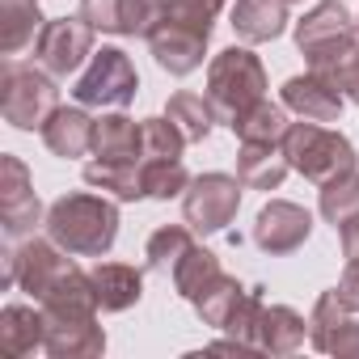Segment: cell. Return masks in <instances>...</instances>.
<instances>
[{"instance_id": "6da1fadb", "label": "cell", "mask_w": 359, "mask_h": 359, "mask_svg": "<svg viewBox=\"0 0 359 359\" xmlns=\"http://www.w3.org/2000/svg\"><path fill=\"white\" fill-rule=\"evenodd\" d=\"M43 224H47V237L55 245H64L68 254L102 258V254H110V245L118 237V199L72 191L47 208Z\"/></svg>"}, {"instance_id": "7a4b0ae2", "label": "cell", "mask_w": 359, "mask_h": 359, "mask_svg": "<svg viewBox=\"0 0 359 359\" xmlns=\"http://www.w3.org/2000/svg\"><path fill=\"white\" fill-rule=\"evenodd\" d=\"M266 97V68L250 47H224L208 64V102L224 127Z\"/></svg>"}, {"instance_id": "3957f363", "label": "cell", "mask_w": 359, "mask_h": 359, "mask_svg": "<svg viewBox=\"0 0 359 359\" xmlns=\"http://www.w3.org/2000/svg\"><path fill=\"white\" fill-rule=\"evenodd\" d=\"M60 110V85L39 64L5 60L0 68V114L18 131H43L47 118Z\"/></svg>"}, {"instance_id": "277c9868", "label": "cell", "mask_w": 359, "mask_h": 359, "mask_svg": "<svg viewBox=\"0 0 359 359\" xmlns=\"http://www.w3.org/2000/svg\"><path fill=\"white\" fill-rule=\"evenodd\" d=\"M283 156H287V165H292L300 177H309V182H317V187L359 165L355 144H351L342 131H334V127H325V123H309V118H300V123L287 127V135H283Z\"/></svg>"}, {"instance_id": "5b68a950", "label": "cell", "mask_w": 359, "mask_h": 359, "mask_svg": "<svg viewBox=\"0 0 359 359\" xmlns=\"http://www.w3.org/2000/svg\"><path fill=\"white\" fill-rule=\"evenodd\" d=\"M72 258L76 254H68L51 237L9 241V250H5V287H22L30 300H43L68 271H76Z\"/></svg>"}, {"instance_id": "8992f818", "label": "cell", "mask_w": 359, "mask_h": 359, "mask_svg": "<svg viewBox=\"0 0 359 359\" xmlns=\"http://www.w3.org/2000/svg\"><path fill=\"white\" fill-rule=\"evenodd\" d=\"M140 93V72L131 64V55L123 47H102L89 55V64L76 72L72 81V97L81 106H110L123 110L127 102H135Z\"/></svg>"}, {"instance_id": "52a82bcc", "label": "cell", "mask_w": 359, "mask_h": 359, "mask_svg": "<svg viewBox=\"0 0 359 359\" xmlns=\"http://www.w3.org/2000/svg\"><path fill=\"white\" fill-rule=\"evenodd\" d=\"M241 191H245V182H241V177H233V173H216L212 169V173L191 177V187L182 195L187 224L195 233H203V237L224 233L237 220V212H241Z\"/></svg>"}, {"instance_id": "ba28073f", "label": "cell", "mask_w": 359, "mask_h": 359, "mask_svg": "<svg viewBox=\"0 0 359 359\" xmlns=\"http://www.w3.org/2000/svg\"><path fill=\"white\" fill-rule=\"evenodd\" d=\"M93 34L97 30L85 18H51L43 34L34 39V64L47 68L55 81L76 76L93 55Z\"/></svg>"}, {"instance_id": "9c48e42d", "label": "cell", "mask_w": 359, "mask_h": 359, "mask_svg": "<svg viewBox=\"0 0 359 359\" xmlns=\"http://www.w3.org/2000/svg\"><path fill=\"white\" fill-rule=\"evenodd\" d=\"M39 220H47L43 199L34 195L30 169L22 165V156H0V229L9 241H26L34 237Z\"/></svg>"}, {"instance_id": "30bf717a", "label": "cell", "mask_w": 359, "mask_h": 359, "mask_svg": "<svg viewBox=\"0 0 359 359\" xmlns=\"http://www.w3.org/2000/svg\"><path fill=\"white\" fill-rule=\"evenodd\" d=\"M208 39H212V30H203V26H191V22L165 18V22L152 30L148 47H152L156 68H165L169 76H191L195 68H203Z\"/></svg>"}, {"instance_id": "8fae6325", "label": "cell", "mask_w": 359, "mask_h": 359, "mask_svg": "<svg viewBox=\"0 0 359 359\" xmlns=\"http://www.w3.org/2000/svg\"><path fill=\"white\" fill-rule=\"evenodd\" d=\"M309 233H313V216L292 199H271L254 216V245L262 254H292L309 241Z\"/></svg>"}, {"instance_id": "7c38bea8", "label": "cell", "mask_w": 359, "mask_h": 359, "mask_svg": "<svg viewBox=\"0 0 359 359\" xmlns=\"http://www.w3.org/2000/svg\"><path fill=\"white\" fill-rule=\"evenodd\" d=\"M51 359H102L106 355V330L97 325V313L81 317H47V346Z\"/></svg>"}, {"instance_id": "4fadbf2b", "label": "cell", "mask_w": 359, "mask_h": 359, "mask_svg": "<svg viewBox=\"0 0 359 359\" xmlns=\"http://www.w3.org/2000/svg\"><path fill=\"white\" fill-rule=\"evenodd\" d=\"M283 106L296 114V118H309V123H338L342 118V106H346V93H338L330 81H321L317 72H304V76H292L283 81L279 89Z\"/></svg>"}, {"instance_id": "5bb4252c", "label": "cell", "mask_w": 359, "mask_h": 359, "mask_svg": "<svg viewBox=\"0 0 359 359\" xmlns=\"http://www.w3.org/2000/svg\"><path fill=\"white\" fill-rule=\"evenodd\" d=\"M304 334H309V321L292 304H262L250 342L258 355H292L304 346Z\"/></svg>"}, {"instance_id": "9a60e30c", "label": "cell", "mask_w": 359, "mask_h": 359, "mask_svg": "<svg viewBox=\"0 0 359 359\" xmlns=\"http://www.w3.org/2000/svg\"><path fill=\"white\" fill-rule=\"evenodd\" d=\"M93 131H97V118L76 102V106H60V110L47 118V127H43V144H47L55 156L76 161V156L93 152Z\"/></svg>"}, {"instance_id": "2e32d148", "label": "cell", "mask_w": 359, "mask_h": 359, "mask_svg": "<svg viewBox=\"0 0 359 359\" xmlns=\"http://www.w3.org/2000/svg\"><path fill=\"white\" fill-rule=\"evenodd\" d=\"M47 346V313L43 304H5L0 309V351L22 359Z\"/></svg>"}, {"instance_id": "e0dca14e", "label": "cell", "mask_w": 359, "mask_h": 359, "mask_svg": "<svg viewBox=\"0 0 359 359\" xmlns=\"http://www.w3.org/2000/svg\"><path fill=\"white\" fill-rule=\"evenodd\" d=\"M89 279H93L102 313H127L144 296V271L131 262H97L89 271Z\"/></svg>"}, {"instance_id": "ac0fdd59", "label": "cell", "mask_w": 359, "mask_h": 359, "mask_svg": "<svg viewBox=\"0 0 359 359\" xmlns=\"http://www.w3.org/2000/svg\"><path fill=\"white\" fill-rule=\"evenodd\" d=\"M287 0H237L233 5V30L241 43H275L287 30Z\"/></svg>"}, {"instance_id": "d6986e66", "label": "cell", "mask_w": 359, "mask_h": 359, "mask_svg": "<svg viewBox=\"0 0 359 359\" xmlns=\"http://www.w3.org/2000/svg\"><path fill=\"white\" fill-rule=\"evenodd\" d=\"M287 156L283 144H245L237 148V177L245 182V191H279L287 177Z\"/></svg>"}, {"instance_id": "ffe728a7", "label": "cell", "mask_w": 359, "mask_h": 359, "mask_svg": "<svg viewBox=\"0 0 359 359\" xmlns=\"http://www.w3.org/2000/svg\"><path fill=\"white\" fill-rule=\"evenodd\" d=\"M93 161H144V135L140 123L123 110H110L97 118L93 131Z\"/></svg>"}, {"instance_id": "44dd1931", "label": "cell", "mask_w": 359, "mask_h": 359, "mask_svg": "<svg viewBox=\"0 0 359 359\" xmlns=\"http://www.w3.org/2000/svg\"><path fill=\"white\" fill-rule=\"evenodd\" d=\"M43 26H47V18L39 9V0H0V51H5V60L34 47Z\"/></svg>"}, {"instance_id": "7402d4cb", "label": "cell", "mask_w": 359, "mask_h": 359, "mask_svg": "<svg viewBox=\"0 0 359 359\" xmlns=\"http://www.w3.org/2000/svg\"><path fill=\"white\" fill-rule=\"evenodd\" d=\"M85 182L114 195L118 203L148 199L144 195V161H89L85 165Z\"/></svg>"}, {"instance_id": "603a6c76", "label": "cell", "mask_w": 359, "mask_h": 359, "mask_svg": "<svg viewBox=\"0 0 359 359\" xmlns=\"http://www.w3.org/2000/svg\"><path fill=\"white\" fill-rule=\"evenodd\" d=\"M292 110L283 106V102H271V97H262L258 106H250L229 131L237 135V140H245V144H283V135H287V127H292V118H287Z\"/></svg>"}, {"instance_id": "cb8c5ba5", "label": "cell", "mask_w": 359, "mask_h": 359, "mask_svg": "<svg viewBox=\"0 0 359 359\" xmlns=\"http://www.w3.org/2000/svg\"><path fill=\"white\" fill-rule=\"evenodd\" d=\"M165 114H169V123H173L177 131L187 135V144H203V140L212 135V127L220 123L216 110H212V102H208V93H191V89H177V93L169 97Z\"/></svg>"}, {"instance_id": "d4e9b609", "label": "cell", "mask_w": 359, "mask_h": 359, "mask_svg": "<svg viewBox=\"0 0 359 359\" xmlns=\"http://www.w3.org/2000/svg\"><path fill=\"white\" fill-rule=\"evenodd\" d=\"M245 292H250V287H245L241 279H233V275L212 279V283L203 287V296L195 300L199 321H203V325H212V330H229V321H233V313L241 309Z\"/></svg>"}, {"instance_id": "484cf974", "label": "cell", "mask_w": 359, "mask_h": 359, "mask_svg": "<svg viewBox=\"0 0 359 359\" xmlns=\"http://www.w3.org/2000/svg\"><path fill=\"white\" fill-rule=\"evenodd\" d=\"M224 271H220V258L212 254V250H203V245H191V254L173 266V287H177V296L182 300H199L203 296V287L212 283V279H220Z\"/></svg>"}, {"instance_id": "4316f807", "label": "cell", "mask_w": 359, "mask_h": 359, "mask_svg": "<svg viewBox=\"0 0 359 359\" xmlns=\"http://www.w3.org/2000/svg\"><path fill=\"white\" fill-rule=\"evenodd\" d=\"M325 224L342 229L351 216H359V169H346L338 177H330V182H321V199H317Z\"/></svg>"}, {"instance_id": "83f0119b", "label": "cell", "mask_w": 359, "mask_h": 359, "mask_svg": "<svg viewBox=\"0 0 359 359\" xmlns=\"http://www.w3.org/2000/svg\"><path fill=\"white\" fill-rule=\"evenodd\" d=\"M191 233H195L191 224H165V229H156V233L148 237V245H144L148 271H165V275H173V266L182 262V258L191 254V245H195Z\"/></svg>"}, {"instance_id": "f1b7e54d", "label": "cell", "mask_w": 359, "mask_h": 359, "mask_svg": "<svg viewBox=\"0 0 359 359\" xmlns=\"http://www.w3.org/2000/svg\"><path fill=\"white\" fill-rule=\"evenodd\" d=\"M187 187H191V173L182 161H144V195L148 199H161V203L182 199Z\"/></svg>"}, {"instance_id": "f546056e", "label": "cell", "mask_w": 359, "mask_h": 359, "mask_svg": "<svg viewBox=\"0 0 359 359\" xmlns=\"http://www.w3.org/2000/svg\"><path fill=\"white\" fill-rule=\"evenodd\" d=\"M140 135H144V161H182L187 135L169 123V114L144 118V123H140Z\"/></svg>"}, {"instance_id": "4dcf8cb0", "label": "cell", "mask_w": 359, "mask_h": 359, "mask_svg": "<svg viewBox=\"0 0 359 359\" xmlns=\"http://www.w3.org/2000/svg\"><path fill=\"white\" fill-rule=\"evenodd\" d=\"M346 317H351V309L338 300V292H321L317 304H313V313H309V342H313L317 351H325V342L334 338V330H338Z\"/></svg>"}, {"instance_id": "1f68e13d", "label": "cell", "mask_w": 359, "mask_h": 359, "mask_svg": "<svg viewBox=\"0 0 359 359\" xmlns=\"http://www.w3.org/2000/svg\"><path fill=\"white\" fill-rule=\"evenodd\" d=\"M165 13L169 0H123V39H152Z\"/></svg>"}, {"instance_id": "d6a6232c", "label": "cell", "mask_w": 359, "mask_h": 359, "mask_svg": "<svg viewBox=\"0 0 359 359\" xmlns=\"http://www.w3.org/2000/svg\"><path fill=\"white\" fill-rule=\"evenodd\" d=\"M229 0H169V13L165 18H177V22H191V26H203L212 30L216 18L224 13Z\"/></svg>"}, {"instance_id": "836d02e7", "label": "cell", "mask_w": 359, "mask_h": 359, "mask_svg": "<svg viewBox=\"0 0 359 359\" xmlns=\"http://www.w3.org/2000/svg\"><path fill=\"white\" fill-rule=\"evenodd\" d=\"M81 18L102 34H123V0H81Z\"/></svg>"}, {"instance_id": "e575fe53", "label": "cell", "mask_w": 359, "mask_h": 359, "mask_svg": "<svg viewBox=\"0 0 359 359\" xmlns=\"http://www.w3.org/2000/svg\"><path fill=\"white\" fill-rule=\"evenodd\" d=\"M321 355H338V359H359V317H346L338 330H334V338L325 342V351Z\"/></svg>"}, {"instance_id": "d590c367", "label": "cell", "mask_w": 359, "mask_h": 359, "mask_svg": "<svg viewBox=\"0 0 359 359\" xmlns=\"http://www.w3.org/2000/svg\"><path fill=\"white\" fill-rule=\"evenodd\" d=\"M338 300L351 309V313H359V262H346V271H342V279H338Z\"/></svg>"}, {"instance_id": "8d00e7d4", "label": "cell", "mask_w": 359, "mask_h": 359, "mask_svg": "<svg viewBox=\"0 0 359 359\" xmlns=\"http://www.w3.org/2000/svg\"><path fill=\"white\" fill-rule=\"evenodd\" d=\"M338 241H342L346 262H359V216H351V220L338 229Z\"/></svg>"}, {"instance_id": "74e56055", "label": "cell", "mask_w": 359, "mask_h": 359, "mask_svg": "<svg viewBox=\"0 0 359 359\" xmlns=\"http://www.w3.org/2000/svg\"><path fill=\"white\" fill-rule=\"evenodd\" d=\"M346 97L359 106V64H355V72H351V81H346Z\"/></svg>"}, {"instance_id": "f35d334b", "label": "cell", "mask_w": 359, "mask_h": 359, "mask_svg": "<svg viewBox=\"0 0 359 359\" xmlns=\"http://www.w3.org/2000/svg\"><path fill=\"white\" fill-rule=\"evenodd\" d=\"M287 5H296V0H287Z\"/></svg>"}, {"instance_id": "ab89813d", "label": "cell", "mask_w": 359, "mask_h": 359, "mask_svg": "<svg viewBox=\"0 0 359 359\" xmlns=\"http://www.w3.org/2000/svg\"><path fill=\"white\" fill-rule=\"evenodd\" d=\"M355 26H359V22H355Z\"/></svg>"}]
</instances>
